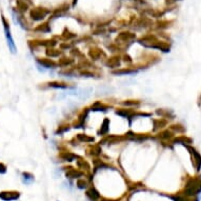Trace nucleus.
<instances>
[{
  "label": "nucleus",
  "mask_w": 201,
  "mask_h": 201,
  "mask_svg": "<svg viewBox=\"0 0 201 201\" xmlns=\"http://www.w3.org/2000/svg\"><path fill=\"white\" fill-rule=\"evenodd\" d=\"M201 192V180L192 179L187 182L185 187V193L187 195H197Z\"/></svg>",
  "instance_id": "f257e3e1"
},
{
  "label": "nucleus",
  "mask_w": 201,
  "mask_h": 201,
  "mask_svg": "<svg viewBox=\"0 0 201 201\" xmlns=\"http://www.w3.org/2000/svg\"><path fill=\"white\" fill-rule=\"evenodd\" d=\"M2 22H3V27H4V32H5V37H7V46L11 50L13 54L16 53V46H15V42L13 40V37L11 35V31H10V27L7 24V20H5L4 17H2Z\"/></svg>",
  "instance_id": "f03ea898"
},
{
  "label": "nucleus",
  "mask_w": 201,
  "mask_h": 201,
  "mask_svg": "<svg viewBox=\"0 0 201 201\" xmlns=\"http://www.w3.org/2000/svg\"><path fill=\"white\" fill-rule=\"evenodd\" d=\"M20 197V194L18 192H14V191H5V192H1L0 193V199H2L3 201H13V200H17V199Z\"/></svg>",
  "instance_id": "7ed1b4c3"
},
{
  "label": "nucleus",
  "mask_w": 201,
  "mask_h": 201,
  "mask_svg": "<svg viewBox=\"0 0 201 201\" xmlns=\"http://www.w3.org/2000/svg\"><path fill=\"white\" fill-rule=\"evenodd\" d=\"M48 14V11H46V9H35L31 12V17L35 20H41Z\"/></svg>",
  "instance_id": "20e7f679"
},
{
  "label": "nucleus",
  "mask_w": 201,
  "mask_h": 201,
  "mask_svg": "<svg viewBox=\"0 0 201 201\" xmlns=\"http://www.w3.org/2000/svg\"><path fill=\"white\" fill-rule=\"evenodd\" d=\"M34 180H35V178H34L33 175L30 174V173H23V174H22V182L25 183V184H31Z\"/></svg>",
  "instance_id": "39448f33"
},
{
  "label": "nucleus",
  "mask_w": 201,
  "mask_h": 201,
  "mask_svg": "<svg viewBox=\"0 0 201 201\" xmlns=\"http://www.w3.org/2000/svg\"><path fill=\"white\" fill-rule=\"evenodd\" d=\"M81 175H82L81 173L74 170V168H69V170L67 172V177H69V178H78V177H80Z\"/></svg>",
  "instance_id": "423d86ee"
},
{
  "label": "nucleus",
  "mask_w": 201,
  "mask_h": 201,
  "mask_svg": "<svg viewBox=\"0 0 201 201\" xmlns=\"http://www.w3.org/2000/svg\"><path fill=\"white\" fill-rule=\"evenodd\" d=\"M87 196L91 197L93 200H95V199L99 198V193L97 191H96L95 189H91L87 191Z\"/></svg>",
  "instance_id": "0eeeda50"
},
{
  "label": "nucleus",
  "mask_w": 201,
  "mask_h": 201,
  "mask_svg": "<svg viewBox=\"0 0 201 201\" xmlns=\"http://www.w3.org/2000/svg\"><path fill=\"white\" fill-rule=\"evenodd\" d=\"M77 185H78V187L81 189H85L86 187V182L84 181V180H78V182H77Z\"/></svg>",
  "instance_id": "6e6552de"
},
{
  "label": "nucleus",
  "mask_w": 201,
  "mask_h": 201,
  "mask_svg": "<svg viewBox=\"0 0 201 201\" xmlns=\"http://www.w3.org/2000/svg\"><path fill=\"white\" fill-rule=\"evenodd\" d=\"M7 173V166L3 163H0V174H5Z\"/></svg>",
  "instance_id": "1a4fd4ad"
},
{
  "label": "nucleus",
  "mask_w": 201,
  "mask_h": 201,
  "mask_svg": "<svg viewBox=\"0 0 201 201\" xmlns=\"http://www.w3.org/2000/svg\"><path fill=\"white\" fill-rule=\"evenodd\" d=\"M102 201H108V200H102Z\"/></svg>",
  "instance_id": "9d476101"
}]
</instances>
